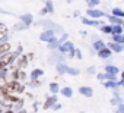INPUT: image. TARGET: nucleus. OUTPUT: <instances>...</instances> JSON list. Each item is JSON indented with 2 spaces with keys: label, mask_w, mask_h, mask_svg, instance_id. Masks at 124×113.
Here are the masks:
<instances>
[{
  "label": "nucleus",
  "mask_w": 124,
  "mask_h": 113,
  "mask_svg": "<svg viewBox=\"0 0 124 113\" xmlns=\"http://www.w3.org/2000/svg\"><path fill=\"white\" fill-rule=\"evenodd\" d=\"M22 50H23V48H22V46H18V48H16V54H18V56H21V54H22Z\"/></svg>",
  "instance_id": "c85d7f7f"
},
{
  "label": "nucleus",
  "mask_w": 124,
  "mask_h": 113,
  "mask_svg": "<svg viewBox=\"0 0 124 113\" xmlns=\"http://www.w3.org/2000/svg\"><path fill=\"white\" fill-rule=\"evenodd\" d=\"M45 9H47V12H53V3L50 2V0L47 2V8Z\"/></svg>",
  "instance_id": "a878e982"
},
{
  "label": "nucleus",
  "mask_w": 124,
  "mask_h": 113,
  "mask_svg": "<svg viewBox=\"0 0 124 113\" xmlns=\"http://www.w3.org/2000/svg\"><path fill=\"white\" fill-rule=\"evenodd\" d=\"M50 91H51V93L55 95V94L58 93V85H57L55 82H51V84H50Z\"/></svg>",
  "instance_id": "6ab92c4d"
},
{
  "label": "nucleus",
  "mask_w": 124,
  "mask_h": 113,
  "mask_svg": "<svg viewBox=\"0 0 124 113\" xmlns=\"http://www.w3.org/2000/svg\"><path fill=\"white\" fill-rule=\"evenodd\" d=\"M102 31L107 32V34H111V27L109 25H105V27H102Z\"/></svg>",
  "instance_id": "bb28decb"
},
{
  "label": "nucleus",
  "mask_w": 124,
  "mask_h": 113,
  "mask_svg": "<svg viewBox=\"0 0 124 113\" xmlns=\"http://www.w3.org/2000/svg\"><path fill=\"white\" fill-rule=\"evenodd\" d=\"M5 69H8V65H6V62L0 60V72H2V71H5Z\"/></svg>",
  "instance_id": "393cba45"
},
{
  "label": "nucleus",
  "mask_w": 124,
  "mask_h": 113,
  "mask_svg": "<svg viewBox=\"0 0 124 113\" xmlns=\"http://www.w3.org/2000/svg\"><path fill=\"white\" fill-rule=\"evenodd\" d=\"M88 16L91 18H102V16H107L102 10H96V9H88Z\"/></svg>",
  "instance_id": "7ed1b4c3"
},
{
  "label": "nucleus",
  "mask_w": 124,
  "mask_h": 113,
  "mask_svg": "<svg viewBox=\"0 0 124 113\" xmlns=\"http://www.w3.org/2000/svg\"><path fill=\"white\" fill-rule=\"evenodd\" d=\"M112 40H114V43H117V44L124 43V37H123L121 34H112Z\"/></svg>",
  "instance_id": "4468645a"
},
{
  "label": "nucleus",
  "mask_w": 124,
  "mask_h": 113,
  "mask_svg": "<svg viewBox=\"0 0 124 113\" xmlns=\"http://www.w3.org/2000/svg\"><path fill=\"white\" fill-rule=\"evenodd\" d=\"M8 35V28L5 24H0V40H6Z\"/></svg>",
  "instance_id": "9d476101"
},
{
  "label": "nucleus",
  "mask_w": 124,
  "mask_h": 113,
  "mask_svg": "<svg viewBox=\"0 0 124 113\" xmlns=\"http://www.w3.org/2000/svg\"><path fill=\"white\" fill-rule=\"evenodd\" d=\"M104 47V43L101 41V40H98V41H95L93 43V48H96V50H101Z\"/></svg>",
  "instance_id": "4be33fe9"
},
{
  "label": "nucleus",
  "mask_w": 124,
  "mask_h": 113,
  "mask_svg": "<svg viewBox=\"0 0 124 113\" xmlns=\"http://www.w3.org/2000/svg\"><path fill=\"white\" fill-rule=\"evenodd\" d=\"M60 107H61V106H60V104H58V103H55V104H54V106H53V109H55V110H58V109H60Z\"/></svg>",
  "instance_id": "2f4dec72"
},
{
  "label": "nucleus",
  "mask_w": 124,
  "mask_h": 113,
  "mask_svg": "<svg viewBox=\"0 0 124 113\" xmlns=\"http://www.w3.org/2000/svg\"><path fill=\"white\" fill-rule=\"evenodd\" d=\"M61 94H63L64 97H72L73 91H72V88H70V87H66V88H63V90H61Z\"/></svg>",
  "instance_id": "f3484780"
},
{
  "label": "nucleus",
  "mask_w": 124,
  "mask_h": 113,
  "mask_svg": "<svg viewBox=\"0 0 124 113\" xmlns=\"http://www.w3.org/2000/svg\"><path fill=\"white\" fill-rule=\"evenodd\" d=\"M21 109H23V100H22V98H19V100L15 103V110L18 112V110H21Z\"/></svg>",
  "instance_id": "412c9836"
},
{
  "label": "nucleus",
  "mask_w": 124,
  "mask_h": 113,
  "mask_svg": "<svg viewBox=\"0 0 124 113\" xmlns=\"http://www.w3.org/2000/svg\"><path fill=\"white\" fill-rule=\"evenodd\" d=\"M16 63H18V69H19V68H21V69H22V68H25V66L28 65V59H26V56H21V57L16 60Z\"/></svg>",
  "instance_id": "1a4fd4ad"
},
{
  "label": "nucleus",
  "mask_w": 124,
  "mask_h": 113,
  "mask_svg": "<svg viewBox=\"0 0 124 113\" xmlns=\"http://www.w3.org/2000/svg\"><path fill=\"white\" fill-rule=\"evenodd\" d=\"M5 113H15V112H13V110H6Z\"/></svg>",
  "instance_id": "c9c22d12"
},
{
  "label": "nucleus",
  "mask_w": 124,
  "mask_h": 113,
  "mask_svg": "<svg viewBox=\"0 0 124 113\" xmlns=\"http://www.w3.org/2000/svg\"><path fill=\"white\" fill-rule=\"evenodd\" d=\"M88 72H91V74H93V72H95V68H89V69H88Z\"/></svg>",
  "instance_id": "473e14b6"
},
{
  "label": "nucleus",
  "mask_w": 124,
  "mask_h": 113,
  "mask_svg": "<svg viewBox=\"0 0 124 113\" xmlns=\"http://www.w3.org/2000/svg\"><path fill=\"white\" fill-rule=\"evenodd\" d=\"M41 75H44V71L42 69H34L31 72V81H37Z\"/></svg>",
  "instance_id": "6e6552de"
},
{
  "label": "nucleus",
  "mask_w": 124,
  "mask_h": 113,
  "mask_svg": "<svg viewBox=\"0 0 124 113\" xmlns=\"http://www.w3.org/2000/svg\"><path fill=\"white\" fill-rule=\"evenodd\" d=\"M112 16H118V18L121 19V18L124 16V12H123L121 9H118V8H114V9H112Z\"/></svg>",
  "instance_id": "dca6fc26"
},
{
  "label": "nucleus",
  "mask_w": 124,
  "mask_h": 113,
  "mask_svg": "<svg viewBox=\"0 0 124 113\" xmlns=\"http://www.w3.org/2000/svg\"><path fill=\"white\" fill-rule=\"evenodd\" d=\"M8 53H10V44L9 43H2L0 44V57L8 54Z\"/></svg>",
  "instance_id": "39448f33"
},
{
  "label": "nucleus",
  "mask_w": 124,
  "mask_h": 113,
  "mask_svg": "<svg viewBox=\"0 0 124 113\" xmlns=\"http://www.w3.org/2000/svg\"><path fill=\"white\" fill-rule=\"evenodd\" d=\"M55 103H57V97H55V95H51V97H48V98H47V101L44 103L42 109H45V110H47V109L53 107V106H54Z\"/></svg>",
  "instance_id": "20e7f679"
},
{
  "label": "nucleus",
  "mask_w": 124,
  "mask_h": 113,
  "mask_svg": "<svg viewBox=\"0 0 124 113\" xmlns=\"http://www.w3.org/2000/svg\"><path fill=\"white\" fill-rule=\"evenodd\" d=\"M0 113H2V109H0Z\"/></svg>",
  "instance_id": "e433bc0d"
},
{
  "label": "nucleus",
  "mask_w": 124,
  "mask_h": 113,
  "mask_svg": "<svg viewBox=\"0 0 124 113\" xmlns=\"http://www.w3.org/2000/svg\"><path fill=\"white\" fill-rule=\"evenodd\" d=\"M111 104H121V98L120 97H115L114 100H111Z\"/></svg>",
  "instance_id": "cd10ccee"
},
{
  "label": "nucleus",
  "mask_w": 124,
  "mask_h": 113,
  "mask_svg": "<svg viewBox=\"0 0 124 113\" xmlns=\"http://www.w3.org/2000/svg\"><path fill=\"white\" fill-rule=\"evenodd\" d=\"M105 87L107 88H118V84L115 81H107L105 82Z\"/></svg>",
  "instance_id": "aec40b11"
},
{
  "label": "nucleus",
  "mask_w": 124,
  "mask_h": 113,
  "mask_svg": "<svg viewBox=\"0 0 124 113\" xmlns=\"http://www.w3.org/2000/svg\"><path fill=\"white\" fill-rule=\"evenodd\" d=\"M75 54L78 56V59H82V53H80V50H75Z\"/></svg>",
  "instance_id": "7c9ffc66"
},
{
  "label": "nucleus",
  "mask_w": 124,
  "mask_h": 113,
  "mask_svg": "<svg viewBox=\"0 0 124 113\" xmlns=\"http://www.w3.org/2000/svg\"><path fill=\"white\" fill-rule=\"evenodd\" d=\"M108 19H109V22L111 24H115V25H121V19L120 18H117V16H108Z\"/></svg>",
  "instance_id": "a211bd4d"
},
{
  "label": "nucleus",
  "mask_w": 124,
  "mask_h": 113,
  "mask_svg": "<svg viewBox=\"0 0 124 113\" xmlns=\"http://www.w3.org/2000/svg\"><path fill=\"white\" fill-rule=\"evenodd\" d=\"M47 13V9H41V15H45Z\"/></svg>",
  "instance_id": "f704fd0d"
},
{
  "label": "nucleus",
  "mask_w": 124,
  "mask_h": 113,
  "mask_svg": "<svg viewBox=\"0 0 124 113\" xmlns=\"http://www.w3.org/2000/svg\"><path fill=\"white\" fill-rule=\"evenodd\" d=\"M123 32V27L121 25H112L111 27V34H121Z\"/></svg>",
  "instance_id": "2eb2a0df"
},
{
  "label": "nucleus",
  "mask_w": 124,
  "mask_h": 113,
  "mask_svg": "<svg viewBox=\"0 0 124 113\" xmlns=\"http://www.w3.org/2000/svg\"><path fill=\"white\" fill-rule=\"evenodd\" d=\"M105 71H107V74H109V75H117V74L120 72L118 68H115V66H109V65L105 68Z\"/></svg>",
  "instance_id": "ddd939ff"
},
{
  "label": "nucleus",
  "mask_w": 124,
  "mask_h": 113,
  "mask_svg": "<svg viewBox=\"0 0 124 113\" xmlns=\"http://www.w3.org/2000/svg\"><path fill=\"white\" fill-rule=\"evenodd\" d=\"M79 93L82 95H85V97H92V94H93L92 88H89V87H80L79 88Z\"/></svg>",
  "instance_id": "0eeeda50"
},
{
  "label": "nucleus",
  "mask_w": 124,
  "mask_h": 113,
  "mask_svg": "<svg viewBox=\"0 0 124 113\" xmlns=\"http://www.w3.org/2000/svg\"><path fill=\"white\" fill-rule=\"evenodd\" d=\"M39 38H41L42 41L50 43L53 38H55V37H54V31H53V29H48V31H45V32H42V34L39 35Z\"/></svg>",
  "instance_id": "f03ea898"
},
{
  "label": "nucleus",
  "mask_w": 124,
  "mask_h": 113,
  "mask_svg": "<svg viewBox=\"0 0 124 113\" xmlns=\"http://www.w3.org/2000/svg\"><path fill=\"white\" fill-rule=\"evenodd\" d=\"M86 2H88V5L91 8H95L96 5H99V0H86Z\"/></svg>",
  "instance_id": "b1692460"
},
{
  "label": "nucleus",
  "mask_w": 124,
  "mask_h": 113,
  "mask_svg": "<svg viewBox=\"0 0 124 113\" xmlns=\"http://www.w3.org/2000/svg\"><path fill=\"white\" fill-rule=\"evenodd\" d=\"M98 56H99V57H102V59H107V57H109V56H111V50L108 47H102L101 50H98Z\"/></svg>",
  "instance_id": "423d86ee"
},
{
  "label": "nucleus",
  "mask_w": 124,
  "mask_h": 113,
  "mask_svg": "<svg viewBox=\"0 0 124 113\" xmlns=\"http://www.w3.org/2000/svg\"><path fill=\"white\" fill-rule=\"evenodd\" d=\"M6 85H8L9 91H15V93H23V91H25V87L21 85L19 81H13V79H12V81H8Z\"/></svg>",
  "instance_id": "f257e3e1"
},
{
  "label": "nucleus",
  "mask_w": 124,
  "mask_h": 113,
  "mask_svg": "<svg viewBox=\"0 0 124 113\" xmlns=\"http://www.w3.org/2000/svg\"><path fill=\"white\" fill-rule=\"evenodd\" d=\"M118 113H124V106H123V103L118 104Z\"/></svg>",
  "instance_id": "c756f323"
},
{
  "label": "nucleus",
  "mask_w": 124,
  "mask_h": 113,
  "mask_svg": "<svg viewBox=\"0 0 124 113\" xmlns=\"http://www.w3.org/2000/svg\"><path fill=\"white\" fill-rule=\"evenodd\" d=\"M16 113H26V110H25V109H21V110H18Z\"/></svg>",
  "instance_id": "72a5a7b5"
},
{
  "label": "nucleus",
  "mask_w": 124,
  "mask_h": 113,
  "mask_svg": "<svg viewBox=\"0 0 124 113\" xmlns=\"http://www.w3.org/2000/svg\"><path fill=\"white\" fill-rule=\"evenodd\" d=\"M108 48H109V50H114V51H117V53L123 51V46H121V44H117V43H111Z\"/></svg>",
  "instance_id": "f8f14e48"
},
{
  "label": "nucleus",
  "mask_w": 124,
  "mask_h": 113,
  "mask_svg": "<svg viewBox=\"0 0 124 113\" xmlns=\"http://www.w3.org/2000/svg\"><path fill=\"white\" fill-rule=\"evenodd\" d=\"M82 22H83L85 25H98V24H99V22H96V21H91V19H86V18H85Z\"/></svg>",
  "instance_id": "5701e85b"
},
{
  "label": "nucleus",
  "mask_w": 124,
  "mask_h": 113,
  "mask_svg": "<svg viewBox=\"0 0 124 113\" xmlns=\"http://www.w3.org/2000/svg\"><path fill=\"white\" fill-rule=\"evenodd\" d=\"M21 21L23 22L25 27H28V25H31V22H32V16H31V15H23V16H21Z\"/></svg>",
  "instance_id": "9b49d317"
}]
</instances>
